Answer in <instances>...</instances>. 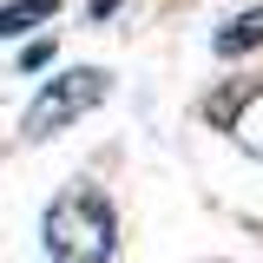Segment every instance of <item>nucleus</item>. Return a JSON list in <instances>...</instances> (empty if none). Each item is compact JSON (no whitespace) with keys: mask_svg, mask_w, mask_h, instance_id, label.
Returning <instances> with one entry per match:
<instances>
[{"mask_svg":"<svg viewBox=\"0 0 263 263\" xmlns=\"http://www.w3.org/2000/svg\"><path fill=\"white\" fill-rule=\"evenodd\" d=\"M112 237H119V217H112V204L92 184H72L46 211V257L53 263H105Z\"/></svg>","mask_w":263,"mask_h":263,"instance_id":"f257e3e1","label":"nucleus"},{"mask_svg":"<svg viewBox=\"0 0 263 263\" xmlns=\"http://www.w3.org/2000/svg\"><path fill=\"white\" fill-rule=\"evenodd\" d=\"M99 99H105V72H99V66H72V72H60V79L27 105V138H53L60 125L86 119Z\"/></svg>","mask_w":263,"mask_h":263,"instance_id":"f03ea898","label":"nucleus"},{"mask_svg":"<svg viewBox=\"0 0 263 263\" xmlns=\"http://www.w3.org/2000/svg\"><path fill=\"white\" fill-rule=\"evenodd\" d=\"M250 46H263V7H250V13H237L224 33H217V53L224 60H237V53H250Z\"/></svg>","mask_w":263,"mask_h":263,"instance_id":"7ed1b4c3","label":"nucleus"},{"mask_svg":"<svg viewBox=\"0 0 263 263\" xmlns=\"http://www.w3.org/2000/svg\"><path fill=\"white\" fill-rule=\"evenodd\" d=\"M53 13H60V0H7V7H0V40L40 27V20H53Z\"/></svg>","mask_w":263,"mask_h":263,"instance_id":"20e7f679","label":"nucleus"}]
</instances>
